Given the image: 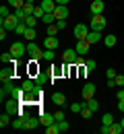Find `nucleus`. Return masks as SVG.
I'll list each match as a JSON object with an SVG mask.
<instances>
[{
    "label": "nucleus",
    "instance_id": "obj_5",
    "mask_svg": "<svg viewBox=\"0 0 124 134\" xmlns=\"http://www.w3.org/2000/svg\"><path fill=\"white\" fill-rule=\"evenodd\" d=\"M72 35L77 37V41H79V39H87V35H89V29H87V25H83V23L74 25V29H72Z\"/></svg>",
    "mask_w": 124,
    "mask_h": 134
},
{
    "label": "nucleus",
    "instance_id": "obj_30",
    "mask_svg": "<svg viewBox=\"0 0 124 134\" xmlns=\"http://www.w3.org/2000/svg\"><path fill=\"white\" fill-rule=\"evenodd\" d=\"M21 87H23V91H25V93H29V91H33V87H35V85H33V81H25Z\"/></svg>",
    "mask_w": 124,
    "mask_h": 134
},
{
    "label": "nucleus",
    "instance_id": "obj_6",
    "mask_svg": "<svg viewBox=\"0 0 124 134\" xmlns=\"http://www.w3.org/2000/svg\"><path fill=\"white\" fill-rule=\"evenodd\" d=\"M77 56H79V54H77V50H71V48H68V50H66L64 54H62V60H64V64L68 66V64H74Z\"/></svg>",
    "mask_w": 124,
    "mask_h": 134
},
{
    "label": "nucleus",
    "instance_id": "obj_2",
    "mask_svg": "<svg viewBox=\"0 0 124 134\" xmlns=\"http://www.w3.org/2000/svg\"><path fill=\"white\" fill-rule=\"evenodd\" d=\"M27 54L31 56V60H44V52L37 48L35 41H27Z\"/></svg>",
    "mask_w": 124,
    "mask_h": 134
},
{
    "label": "nucleus",
    "instance_id": "obj_49",
    "mask_svg": "<svg viewBox=\"0 0 124 134\" xmlns=\"http://www.w3.org/2000/svg\"><path fill=\"white\" fill-rule=\"evenodd\" d=\"M118 99H124V89L120 87V91H118Z\"/></svg>",
    "mask_w": 124,
    "mask_h": 134
},
{
    "label": "nucleus",
    "instance_id": "obj_36",
    "mask_svg": "<svg viewBox=\"0 0 124 134\" xmlns=\"http://www.w3.org/2000/svg\"><path fill=\"white\" fill-rule=\"evenodd\" d=\"M33 15H35L37 19H44V17H46V10H44L41 6H35V10H33Z\"/></svg>",
    "mask_w": 124,
    "mask_h": 134
},
{
    "label": "nucleus",
    "instance_id": "obj_7",
    "mask_svg": "<svg viewBox=\"0 0 124 134\" xmlns=\"http://www.w3.org/2000/svg\"><path fill=\"white\" fill-rule=\"evenodd\" d=\"M54 17H56V21L66 19V17H68V6H66V4H58L56 10H54Z\"/></svg>",
    "mask_w": 124,
    "mask_h": 134
},
{
    "label": "nucleus",
    "instance_id": "obj_42",
    "mask_svg": "<svg viewBox=\"0 0 124 134\" xmlns=\"http://www.w3.org/2000/svg\"><path fill=\"white\" fill-rule=\"evenodd\" d=\"M114 81H116V85H118V87H124V74H118Z\"/></svg>",
    "mask_w": 124,
    "mask_h": 134
},
{
    "label": "nucleus",
    "instance_id": "obj_44",
    "mask_svg": "<svg viewBox=\"0 0 124 134\" xmlns=\"http://www.w3.org/2000/svg\"><path fill=\"white\" fill-rule=\"evenodd\" d=\"M74 64H77V66H85V60H83L81 56H77V60H74Z\"/></svg>",
    "mask_w": 124,
    "mask_h": 134
},
{
    "label": "nucleus",
    "instance_id": "obj_22",
    "mask_svg": "<svg viewBox=\"0 0 124 134\" xmlns=\"http://www.w3.org/2000/svg\"><path fill=\"white\" fill-rule=\"evenodd\" d=\"M54 103H56V105H64V101H66V97H64V95H62V93H54Z\"/></svg>",
    "mask_w": 124,
    "mask_h": 134
},
{
    "label": "nucleus",
    "instance_id": "obj_14",
    "mask_svg": "<svg viewBox=\"0 0 124 134\" xmlns=\"http://www.w3.org/2000/svg\"><path fill=\"white\" fill-rule=\"evenodd\" d=\"M39 124H41V122H39V120H37V118H29V120H27V122H25V126H23V130H35L37 126H39Z\"/></svg>",
    "mask_w": 124,
    "mask_h": 134
},
{
    "label": "nucleus",
    "instance_id": "obj_13",
    "mask_svg": "<svg viewBox=\"0 0 124 134\" xmlns=\"http://www.w3.org/2000/svg\"><path fill=\"white\" fill-rule=\"evenodd\" d=\"M39 6H41L46 13H54L58 4H56V0H41V4H39Z\"/></svg>",
    "mask_w": 124,
    "mask_h": 134
},
{
    "label": "nucleus",
    "instance_id": "obj_29",
    "mask_svg": "<svg viewBox=\"0 0 124 134\" xmlns=\"http://www.w3.org/2000/svg\"><path fill=\"white\" fill-rule=\"evenodd\" d=\"M23 4H25V0H8V6H13V8H23Z\"/></svg>",
    "mask_w": 124,
    "mask_h": 134
},
{
    "label": "nucleus",
    "instance_id": "obj_24",
    "mask_svg": "<svg viewBox=\"0 0 124 134\" xmlns=\"http://www.w3.org/2000/svg\"><path fill=\"white\" fill-rule=\"evenodd\" d=\"M41 21H44L46 25H54V23H56V17H54V13H46V17L41 19Z\"/></svg>",
    "mask_w": 124,
    "mask_h": 134
},
{
    "label": "nucleus",
    "instance_id": "obj_20",
    "mask_svg": "<svg viewBox=\"0 0 124 134\" xmlns=\"http://www.w3.org/2000/svg\"><path fill=\"white\" fill-rule=\"evenodd\" d=\"M46 134H60V126H58V122H54L50 126H46Z\"/></svg>",
    "mask_w": 124,
    "mask_h": 134
},
{
    "label": "nucleus",
    "instance_id": "obj_48",
    "mask_svg": "<svg viewBox=\"0 0 124 134\" xmlns=\"http://www.w3.org/2000/svg\"><path fill=\"white\" fill-rule=\"evenodd\" d=\"M4 37H6V29L2 27V29H0V39H4Z\"/></svg>",
    "mask_w": 124,
    "mask_h": 134
},
{
    "label": "nucleus",
    "instance_id": "obj_3",
    "mask_svg": "<svg viewBox=\"0 0 124 134\" xmlns=\"http://www.w3.org/2000/svg\"><path fill=\"white\" fill-rule=\"evenodd\" d=\"M25 52H27V46H25V43H21V41H15V43L10 46V54L15 56V60L23 58V56H25Z\"/></svg>",
    "mask_w": 124,
    "mask_h": 134
},
{
    "label": "nucleus",
    "instance_id": "obj_51",
    "mask_svg": "<svg viewBox=\"0 0 124 134\" xmlns=\"http://www.w3.org/2000/svg\"><path fill=\"white\" fill-rule=\"evenodd\" d=\"M25 2H31V4H33V2H35V0H25Z\"/></svg>",
    "mask_w": 124,
    "mask_h": 134
},
{
    "label": "nucleus",
    "instance_id": "obj_34",
    "mask_svg": "<svg viewBox=\"0 0 124 134\" xmlns=\"http://www.w3.org/2000/svg\"><path fill=\"white\" fill-rule=\"evenodd\" d=\"M0 60H2V62H10V60H15V56H13L10 52H4V54L0 56Z\"/></svg>",
    "mask_w": 124,
    "mask_h": 134
},
{
    "label": "nucleus",
    "instance_id": "obj_46",
    "mask_svg": "<svg viewBox=\"0 0 124 134\" xmlns=\"http://www.w3.org/2000/svg\"><path fill=\"white\" fill-rule=\"evenodd\" d=\"M101 134H110V126H106V124H101Z\"/></svg>",
    "mask_w": 124,
    "mask_h": 134
},
{
    "label": "nucleus",
    "instance_id": "obj_31",
    "mask_svg": "<svg viewBox=\"0 0 124 134\" xmlns=\"http://www.w3.org/2000/svg\"><path fill=\"white\" fill-rule=\"evenodd\" d=\"M101 124H106V126H112V124H114V118L110 116V114H104V118H101Z\"/></svg>",
    "mask_w": 124,
    "mask_h": 134
},
{
    "label": "nucleus",
    "instance_id": "obj_37",
    "mask_svg": "<svg viewBox=\"0 0 124 134\" xmlns=\"http://www.w3.org/2000/svg\"><path fill=\"white\" fill-rule=\"evenodd\" d=\"M44 60L52 62V60H54V50H46V52H44Z\"/></svg>",
    "mask_w": 124,
    "mask_h": 134
},
{
    "label": "nucleus",
    "instance_id": "obj_19",
    "mask_svg": "<svg viewBox=\"0 0 124 134\" xmlns=\"http://www.w3.org/2000/svg\"><path fill=\"white\" fill-rule=\"evenodd\" d=\"M120 132H124V126H122V122H114L112 126H110V134H120Z\"/></svg>",
    "mask_w": 124,
    "mask_h": 134
},
{
    "label": "nucleus",
    "instance_id": "obj_1",
    "mask_svg": "<svg viewBox=\"0 0 124 134\" xmlns=\"http://www.w3.org/2000/svg\"><path fill=\"white\" fill-rule=\"evenodd\" d=\"M106 23H107V21H106V17H104V15H93L89 25H91V31H104Z\"/></svg>",
    "mask_w": 124,
    "mask_h": 134
},
{
    "label": "nucleus",
    "instance_id": "obj_28",
    "mask_svg": "<svg viewBox=\"0 0 124 134\" xmlns=\"http://www.w3.org/2000/svg\"><path fill=\"white\" fill-rule=\"evenodd\" d=\"M8 124H10V118H8V111H6V114L0 116V126L4 128V126H8Z\"/></svg>",
    "mask_w": 124,
    "mask_h": 134
},
{
    "label": "nucleus",
    "instance_id": "obj_39",
    "mask_svg": "<svg viewBox=\"0 0 124 134\" xmlns=\"http://www.w3.org/2000/svg\"><path fill=\"white\" fill-rule=\"evenodd\" d=\"M58 31H60V29L56 27V23H54V25H48V35H56Z\"/></svg>",
    "mask_w": 124,
    "mask_h": 134
},
{
    "label": "nucleus",
    "instance_id": "obj_43",
    "mask_svg": "<svg viewBox=\"0 0 124 134\" xmlns=\"http://www.w3.org/2000/svg\"><path fill=\"white\" fill-rule=\"evenodd\" d=\"M46 81H48V79H46L44 74H37V85H39V87H41V85H46Z\"/></svg>",
    "mask_w": 124,
    "mask_h": 134
},
{
    "label": "nucleus",
    "instance_id": "obj_40",
    "mask_svg": "<svg viewBox=\"0 0 124 134\" xmlns=\"http://www.w3.org/2000/svg\"><path fill=\"white\" fill-rule=\"evenodd\" d=\"M106 76H107V79H116V76H118V72H116V70H114V68H107Z\"/></svg>",
    "mask_w": 124,
    "mask_h": 134
},
{
    "label": "nucleus",
    "instance_id": "obj_32",
    "mask_svg": "<svg viewBox=\"0 0 124 134\" xmlns=\"http://www.w3.org/2000/svg\"><path fill=\"white\" fill-rule=\"evenodd\" d=\"M0 17H2V19L10 17V8H8V6H4V4H2V6H0Z\"/></svg>",
    "mask_w": 124,
    "mask_h": 134
},
{
    "label": "nucleus",
    "instance_id": "obj_38",
    "mask_svg": "<svg viewBox=\"0 0 124 134\" xmlns=\"http://www.w3.org/2000/svg\"><path fill=\"white\" fill-rule=\"evenodd\" d=\"M81 109H83V103H72L71 105V111H74V114H81Z\"/></svg>",
    "mask_w": 124,
    "mask_h": 134
},
{
    "label": "nucleus",
    "instance_id": "obj_4",
    "mask_svg": "<svg viewBox=\"0 0 124 134\" xmlns=\"http://www.w3.org/2000/svg\"><path fill=\"white\" fill-rule=\"evenodd\" d=\"M19 23H21V21H19V17H17V15H10V17L2 19V27H4L6 31H15Z\"/></svg>",
    "mask_w": 124,
    "mask_h": 134
},
{
    "label": "nucleus",
    "instance_id": "obj_21",
    "mask_svg": "<svg viewBox=\"0 0 124 134\" xmlns=\"http://www.w3.org/2000/svg\"><path fill=\"white\" fill-rule=\"evenodd\" d=\"M93 114H95V111H91V109H89V105H87V101H85V103H83V109H81V116L85 118V120H89V118L93 116Z\"/></svg>",
    "mask_w": 124,
    "mask_h": 134
},
{
    "label": "nucleus",
    "instance_id": "obj_26",
    "mask_svg": "<svg viewBox=\"0 0 124 134\" xmlns=\"http://www.w3.org/2000/svg\"><path fill=\"white\" fill-rule=\"evenodd\" d=\"M23 10H25L27 15H33V10H35V4H31V2H25V4H23Z\"/></svg>",
    "mask_w": 124,
    "mask_h": 134
},
{
    "label": "nucleus",
    "instance_id": "obj_47",
    "mask_svg": "<svg viewBox=\"0 0 124 134\" xmlns=\"http://www.w3.org/2000/svg\"><path fill=\"white\" fill-rule=\"evenodd\" d=\"M118 109H120V111H124V99H118Z\"/></svg>",
    "mask_w": 124,
    "mask_h": 134
},
{
    "label": "nucleus",
    "instance_id": "obj_33",
    "mask_svg": "<svg viewBox=\"0 0 124 134\" xmlns=\"http://www.w3.org/2000/svg\"><path fill=\"white\" fill-rule=\"evenodd\" d=\"M25 31H27V25H25V23H19V25H17V29H15V33L25 35Z\"/></svg>",
    "mask_w": 124,
    "mask_h": 134
},
{
    "label": "nucleus",
    "instance_id": "obj_27",
    "mask_svg": "<svg viewBox=\"0 0 124 134\" xmlns=\"http://www.w3.org/2000/svg\"><path fill=\"white\" fill-rule=\"evenodd\" d=\"M95 66H97V64H95V60H87V62H85V72H91V70H95Z\"/></svg>",
    "mask_w": 124,
    "mask_h": 134
},
{
    "label": "nucleus",
    "instance_id": "obj_23",
    "mask_svg": "<svg viewBox=\"0 0 124 134\" xmlns=\"http://www.w3.org/2000/svg\"><path fill=\"white\" fill-rule=\"evenodd\" d=\"M23 23H25L27 27H35V25H37V17H35V15H29V17L23 21Z\"/></svg>",
    "mask_w": 124,
    "mask_h": 134
},
{
    "label": "nucleus",
    "instance_id": "obj_15",
    "mask_svg": "<svg viewBox=\"0 0 124 134\" xmlns=\"http://www.w3.org/2000/svg\"><path fill=\"white\" fill-rule=\"evenodd\" d=\"M39 122H41L44 126H50V124L56 122V116H54V114H44V116L39 118Z\"/></svg>",
    "mask_w": 124,
    "mask_h": 134
},
{
    "label": "nucleus",
    "instance_id": "obj_35",
    "mask_svg": "<svg viewBox=\"0 0 124 134\" xmlns=\"http://www.w3.org/2000/svg\"><path fill=\"white\" fill-rule=\"evenodd\" d=\"M58 126H60V132H66V130L71 128V124H68L66 120H60V122H58Z\"/></svg>",
    "mask_w": 124,
    "mask_h": 134
},
{
    "label": "nucleus",
    "instance_id": "obj_8",
    "mask_svg": "<svg viewBox=\"0 0 124 134\" xmlns=\"http://www.w3.org/2000/svg\"><path fill=\"white\" fill-rule=\"evenodd\" d=\"M89 46H91V43H89L87 39H79L77 46H74V50H77L79 56H83V54H87V52H89Z\"/></svg>",
    "mask_w": 124,
    "mask_h": 134
},
{
    "label": "nucleus",
    "instance_id": "obj_12",
    "mask_svg": "<svg viewBox=\"0 0 124 134\" xmlns=\"http://www.w3.org/2000/svg\"><path fill=\"white\" fill-rule=\"evenodd\" d=\"M19 101H21V99H15V97L6 101V105H4V107H6V111H8V114H15V111H19Z\"/></svg>",
    "mask_w": 124,
    "mask_h": 134
},
{
    "label": "nucleus",
    "instance_id": "obj_9",
    "mask_svg": "<svg viewBox=\"0 0 124 134\" xmlns=\"http://www.w3.org/2000/svg\"><path fill=\"white\" fill-rule=\"evenodd\" d=\"M95 95V85L93 83H85V87H83V99L87 101V99H91Z\"/></svg>",
    "mask_w": 124,
    "mask_h": 134
},
{
    "label": "nucleus",
    "instance_id": "obj_17",
    "mask_svg": "<svg viewBox=\"0 0 124 134\" xmlns=\"http://www.w3.org/2000/svg\"><path fill=\"white\" fill-rule=\"evenodd\" d=\"M99 39H101V33H99V31H89V35H87L89 43H97Z\"/></svg>",
    "mask_w": 124,
    "mask_h": 134
},
{
    "label": "nucleus",
    "instance_id": "obj_25",
    "mask_svg": "<svg viewBox=\"0 0 124 134\" xmlns=\"http://www.w3.org/2000/svg\"><path fill=\"white\" fill-rule=\"evenodd\" d=\"M87 105H89V109H91V111H97V109H99V103L93 99V97H91V99H87Z\"/></svg>",
    "mask_w": 124,
    "mask_h": 134
},
{
    "label": "nucleus",
    "instance_id": "obj_18",
    "mask_svg": "<svg viewBox=\"0 0 124 134\" xmlns=\"http://www.w3.org/2000/svg\"><path fill=\"white\" fill-rule=\"evenodd\" d=\"M104 46H106V48H114V46H116V35H106V37H104Z\"/></svg>",
    "mask_w": 124,
    "mask_h": 134
},
{
    "label": "nucleus",
    "instance_id": "obj_10",
    "mask_svg": "<svg viewBox=\"0 0 124 134\" xmlns=\"http://www.w3.org/2000/svg\"><path fill=\"white\" fill-rule=\"evenodd\" d=\"M44 48H46V50H56V48H58V39H56V35H48V37L44 39Z\"/></svg>",
    "mask_w": 124,
    "mask_h": 134
},
{
    "label": "nucleus",
    "instance_id": "obj_50",
    "mask_svg": "<svg viewBox=\"0 0 124 134\" xmlns=\"http://www.w3.org/2000/svg\"><path fill=\"white\" fill-rule=\"evenodd\" d=\"M56 4H68V0H56Z\"/></svg>",
    "mask_w": 124,
    "mask_h": 134
},
{
    "label": "nucleus",
    "instance_id": "obj_45",
    "mask_svg": "<svg viewBox=\"0 0 124 134\" xmlns=\"http://www.w3.org/2000/svg\"><path fill=\"white\" fill-rule=\"evenodd\" d=\"M54 116H56V122H60V120H64V114H62V111H56Z\"/></svg>",
    "mask_w": 124,
    "mask_h": 134
},
{
    "label": "nucleus",
    "instance_id": "obj_52",
    "mask_svg": "<svg viewBox=\"0 0 124 134\" xmlns=\"http://www.w3.org/2000/svg\"><path fill=\"white\" fill-rule=\"evenodd\" d=\"M120 122H122V126H124V118H122V120H120Z\"/></svg>",
    "mask_w": 124,
    "mask_h": 134
},
{
    "label": "nucleus",
    "instance_id": "obj_11",
    "mask_svg": "<svg viewBox=\"0 0 124 134\" xmlns=\"http://www.w3.org/2000/svg\"><path fill=\"white\" fill-rule=\"evenodd\" d=\"M91 13L93 15H104V0H93L91 2Z\"/></svg>",
    "mask_w": 124,
    "mask_h": 134
},
{
    "label": "nucleus",
    "instance_id": "obj_41",
    "mask_svg": "<svg viewBox=\"0 0 124 134\" xmlns=\"http://www.w3.org/2000/svg\"><path fill=\"white\" fill-rule=\"evenodd\" d=\"M56 27H58V29H66V19H60V21H56Z\"/></svg>",
    "mask_w": 124,
    "mask_h": 134
},
{
    "label": "nucleus",
    "instance_id": "obj_16",
    "mask_svg": "<svg viewBox=\"0 0 124 134\" xmlns=\"http://www.w3.org/2000/svg\"><path fill=\"white\" fill-rule=\"evenodd\" d=\"M27 41H35V37H37V31H35V27H27V31H25V35H23Z\"/></svg>",
    "mask_w": 124,
    "mask_h": 134
}]
</instances>
